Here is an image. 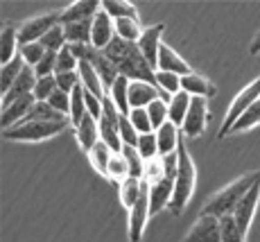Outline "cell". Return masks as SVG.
<instances>
[{"label":"cell","mask_w":260,"mask_h":242,"mask_svg":"<svg viewBox=\"0 0 260 242\" xmlns=\"http://www.w3.org/2000/svg\"><path fill=\"white\" fill-rule=\"evenodd\" d=\"M50 107H52L54 111H59L61 115H71V93H63V90H54L52 95H50Z\"/></svg>","instance_id":"c3c4849f"},{"label":"cell","mask_w":260,"mask_h":242,"mask_svg":"<svg viewBox=\"0 0 260 242\" xmlns=\"http://www.w3.org/2000/svg\"><path fill=\"white\" fill-rule=\"evenodd\" d=\"M116 37V27H113V18L109 16L104 9H100L93 18V32H91V45L95 50H107V45Z\"/></svg>","instance_id":"4fadbf2b"},{"label":"cell","mask_w":260,"mask_h":242,"mask_svg":"<svg viewBox=\"0 0 260 242\" xmlns=\"http://www.w3.org/2000/svg\"><path fill=\"white\" fill-rule=\"evenodd\" d=\"M190 100H192V98L181 90V93L172 95V98H170V102H168V120L172 125H177L179 129L183 127V120H186V115H188Z\"/></svg>","instance_id":"603a6c76"},{"label":"cell","mask_w":260,"mask_h":242,"mask_svg":"<svg viewBox=\"0 0 260 242\" xmlns=\"http://www.w3.org/2000/svg\"><path fill=\"white\" fill-rule=\"evenodd\" d=\"M100 9H102V3H98V0H77V3L61 9V25L95 18V14H98Z\"/></svg>","instance_id":"9a60e30c"},{"label":"cell","mask_w":260,"mask_h":242,"mask_svg":"<svg viewBox=\"0 0 260 242\" xmlns=\"http://www.w3.org/2000/svg\"><path fill=\"white\" fill-rule=\"evenodd\" d=\"M147 113H149V120H152L154 132H156V129H161L168 123V102L166 100H156V102H152L147 107Z\"/></svg>","instance_id":"7bdbcfd3"},{"label":"cell","mask_w":260,"mask_h":242,"mask_svg":"<svg viewBox=\"0 0 260 242\" xmlns=\"http://www.w3.org/2000/svg\"><path fill=\"white\" fill-rule=\"evenodd\" d=\"M258 100H260V77L253 79L249 86H244L236 98H233V102L229 104V111H226V115H224V123H222V127H219V134H217L219 138L231 134V127L238 123V118L251 107L253 102H258Z\"/></svg>","instance_id":"8992f818"},{"label":"cell","mask_w":260,"mask_h":242,"mask_svg":"<svg viewBox=\"0 0 260 242\" xmlns=\"http://www.w3.org/2000/svg\"><path fill=\"white\" fill-rule=\"evenodd\" d=\"M166 179V168H163V161L161 156H156V159L152 161H145V174H143V181H147L149 186L156 184V181Z\"/></svg>","instance_id":"f6af8a7d"},{"label":"cell","mask_w":260,"mask_h":242,"mask_svg":"<svg viewBox=\"0 0 260 242\" xmlns=\"http://www.w3.org/2000/svg\"><path fill=\"white\" fill-rule=\"evenodd\" d=\"M107 179L113 181V184H118V186L122 184L124 179H129V165H127V161H124L122 154H113V156H111Z\"/></svg>","instance_id":"8d00e7d4"},{"label":"cell","mask_w":260,"mask_h":242,"mask_svg":"<svg viewBox=\"0 0 260 242\" xmlns=\"http://www.w3.org/2000/svg\"><path fill=\"white\" fill-rule=\"evenodd\" d=\"M219 226H222V242H247V238L240 231V226L236 224V220H233V215H224V218H219Z\"/></svg>","instance_id":"74e56055"},{"label":"cell","mask_w":260,"mask_h":242,"mask_svg":"<svg viewBox=\"0 0 260 242\" xmlns=\"http://www.w3.org/2000/svg\"><path fill=\"white\" fill-rule=\"evenodd\" d=\"M111 156H113V152H111V147L109 145H104L102 140H100L98 145L88 152V161H91V165L95 170H98L102 176H107V172H109V163H111Z\"/></svg>","instance_id":"4dcf8cb0"},{"label":"cell","mask_w":260,"mask_h":242,"mask_svg":"<svg viewBox=\"0 0 260 242\" xmlns=\"http://www.w3.org/2000/svg\"><path fill=\"white\" fill-rule=\"evenodd\" d=\"M172 193L174 179H168V176L149 186V210H152V215H158L163 208H168L170 201H172Z\"/></svg>","instance_id":"e0dca14e"},{"label":"cell","mask_w":260,"mask_h":242,"mask_svg":"<svg viewBox=\"0 0 260 242\" xmlns=\"http://www.w3.org/2000/svg\"><path fill=\"white\" fill-rule=\"evenodd\" d=\"M48 50L43 48L41 43H25V45H18V54L23 57V62L27 64L29 68H37L39 66V62L43 59V54H46Z\"/></svg>","instance_id":"ab89813d"},{"label":"cell","mask_w":260,"mask_h":242,"mask_svg":"<svg viewBox=\"0 0 260 242\" xmlns=\"http://www.w3.org/2000/svg\"><path fill=\"white\" fill-rule=\"evenodd\" d=\"M54 77H57L59 90H63V93H73V90L77 88L79 84H82V79H79V73H57Z\"/></svg>","instance_id":"681fc988"},{"label":"cell","mask_w":260,"mask_h":242,"mask_svg":"<svg viewBox=\"0 0 260 242\" xmlns=\"http://www.w3.org/2000/svg\"><path fill=\"white\" fill-rule=\"evenodd\" d=\"M109 59L116 64L122 77H127L129 82H149L156 84V70L147 64V59L143 57V52L138 50L136 43L124 41L120 37H113V41L104 50Z\"/></svg>","instance_id":"6da1fadb"},{"label":"cell","mask_w":260,"mask_h":242,"mask_svg":"<svg viewBox=\"0 0 260 242\" xmlns=\"http://www.w3.org/2000/svg\"><path fill=\"white\" fill-rule=\"evenodd\" d=\"M37 73H34V68L25 66L23 73L18 75V79L12 84V88H9V93L3 95V107H7V104L16 102V100L25 98V95H32L34 93V86H37Z\"/></svg>","instance_id":"5bb4252c"},{"label":"cell","mask_w":260,"mask_h":242,"mask_svg":"<svg viewBox=\"0 0 260 242\" xmlns=\"http://www.w3.org/2000/svg\"><path fill=\"white\" fill-rule=\"evenodd\" d=\"M71 123H39V120H23V123L14 125L12 129H3L5 140H14V143H41L50 140L61 132Z\"/></svg>","instance_id":"277c9868"},{"label":"cell","mask_w":260,"mask_h":242,"mask_svg":"<svg viewBox=\"0 0 260 242\" xmlns=\"http://www.w3.org/2000/svg\"><path fill=\"white\" fill-rule=\"evenodd\" d=\"M57 86V77L54 75H48V77H39L37 79V86H34V100L37 102H48L50 95L54 93Z\"/></svg>","instance_id":"b9f144b4"},{"label":"cell","mask_w":260,"mask_h":242,"mask_svg":"<svg viewBox=\"0 0 260 242\" xmlns=\"http://www.w3.org/2000/svg\"><path fill=\"white\" fill-rule=\"evenodd\" d=\"M118 129H120V138H122V145H132V147H136V145H138V138H141V134L136 132V127L132 125V120H129L127 115H120Z\"/></svg>","instance_id":"7dc6e473"},{"label":"cell","mask_w":260,"mask_h":242,"mask_svg":"<svg viewBox=\"0 0 260 242\" xmlns=\"http://www.w3.org/2000/svg\"><path fill=\"white\" fill-rule=\"evenodd\" d=\"M206 120H208V100L206 98H192L190 100V109L188 115L183 120L181 132L188 138H199L206 129Z\"/></svg>","instance_id":"30bf717a"},{"label":"cell","mask_w":260,"mask_h":242,"mask_svg":"<svg viewBox=\"0 0 260 242\" xmlns=\"http://www.w3.org/2000/svg\"><path fill=\"white\" fill-rule=\"evenodd\" d=\"M161 161H163V168H166V176L168 179H174L177 176V168H179V152L161 156Z\"/></svg>","instance_id":"db71d44e"},{"label":"cell","mask_w":260,"mask_h":242,"mask_svg":"<svg viewBox=\"0 0 260 242\" xmlns=\"http://www.w3.org/2000/svg\"><path fill=\"white\" fill-rule=\"evenodd\" d=\"M77 68H79V59L71 52L68 45L61 52H57V70H54V75L57 73H77Z\"/></svg>","instance_id":"ee69618b"},{"label":"cell","mask_w":260,"mask_h":242,"mask_svg":"<svg viewBox=\"0 0 260 242\" xmlns=\"http://www.w3.org/2000/svg\"><path fill=\"white\" fill-rule=\"evenodd\" d=\"M39 43H41L43 48L48 50V52H61V50L68 45L66 32H63V25H57V27H52Z\"/></svg>","instance_id":"d590c367"},{"label":"cell","mask_w":260,"mask_h":242,"mask_svg":"<svg viewBox=\"0 0 260 242\" xmlns=\"http://www.w3.org/2000/svg\"><path fill=\"white\" fill-rule=\"evenodd\" d=\"M84 62H88L91 66L95 68V73L100 75V79H102V86L104 90H111L113 88V84L118 82V77H120V70L116 68V64L111 62V59L104 54V50H95L93 45L88 48V52H86V59Z\"/></svg>","instance_id":"8fae6325"},{"label":"cell","mask_w":260,"mask_h":242,"mask_svg":"<svg viewBox=\"0 0 260 242\" xmlns=\"http://www.w3.org/2000/svg\"><path fill=\"white\" fill-rule=\"evenodd\" d=\"M57 25H61V9L37 14V16H32V18H27V21H23L21 25H16L18 27V43L25 45V43L41 41L50 29L57 27Z\"/></svg>","instance_id":"5b68a950"},{"label":"cell","mask_w":260,"mask_h":242,"mask_svg":"<svg viewBox=\"0 0 260 242\" xmlns=\"http://www.w3.org/2000/svg\"><path fill=\"white\" fill-rule=\"evenodd\" d=\"M109 95H111L113 104L118 107L120 113H122V115H129V111H132V104H129V79L120 75L118 82L113 84V88L109 90Z\"/></svg>","instance_id":"f1b7e54d"},{"label":"cell","mask_w":260,"mask_h":242,"mask_svg":"<svg viewBox=\"0 0 260 242\" xmlns=\"http://www.w3.org/2000/svg\"><path fill=\"white\" fill-rule=\"evenodd\" d=\"M86 100H84V86L79 84L77 88L71 93V115H68V120H71V127H77L79 123L84 120V115H86Z\"/></svg>","instance_id":"d6a6232c"},{"label":"cell","mask_w":260,"mask_h":242,"mask_svg":"<svg viewBox=\"0 0 260 242\" xmlns=\"http://www.w3.org/2000/svg\"><path fill=\"white\" fill-rule=\"evenodd\" d=\"M179 152V168H177V176H174V193H172V201H170V213L172 215H181L186 210V206L190 204V197L194 193V186H197V170H194V161L190 156L186 143H179L177 147Z\"/></svg>","instance_id":"3957f363"},{"label":"cell","mask_w":260,"mask_h":242,"mask_svg":"<svg viewBox=\"0 0 260 242\" xmlns=\"http://www.w3.org/2000/svg\"><path fill=\"white\" fill-rule=\"evenodd\" d=\"M256 184H260V170H253V172L238 176L236 181L226 184L222 190H217V193H213L211 197H208L206 206L202 208V213L213 215V218L233 215V210H236V206L240 204V199H242Z\"/></svg>","instance_id":"7a4b0ae2"},{"label":"cell","mask_w":260,"mask_h":242,"mask_svg":"<svg viewBox=\"0 0 260 242\" xmlns=\"http://www.w3.org/2000/svg\"><path fill=\"white\" fill-rule=\"evenodd\" d=\"M102 9L113 18H138V12L132 3H124V0H102Z\"/></svg>","instance_id":"1f68e13d"},{"label":"cell","mask_w":260,"mask_h":242,"mask_svg":"<svg viewBox=\"0 0 260 242\" xmlns=\"http://www.w3.org/2000/svg\"><path fill=\"white\" fill-rule=\"evenodd\" d=\"M102 115H104L107 120H111V123H118L120 115H122V113L118 111L116 104H113V100H111V95H109V93L102 98Z\"/></svg>","instance_id":"f5cc1de1"},{"label":"cell","mask_w":260,"mask_h":242,"mask_svg":"<svg viewBox=\"0 0 260 242\" xmlns=\"http://www.w3.org/2000/svg\"><path fill=\"white\" fill-rule=\"evenodd\" d=\"M156 70H163V73H174V75H190L192 68L181 54H177L170 45L163 43L161 45V52H158V68Z\"/></svg>","instance_id":"ac0fdd59"},{"label":"cell","mask_w":260,"mask_h":242,"mask_svg":"<svg viewBox=\"0 0 260 242\" xmlns=\"http://www.w3.org/2000/svg\"><path fill=\"white\" fill-rule=\"evenodd\" d=\"M84 100H86V111L88 115H93L95 120L102 118V100L98 98V95H93L91 90L84 88Z\"/></svg>","instance_id":"816d5d0a"},{"label":"cell","mask_w":260,"mask_h":242,"mask_svg":"<svg viewBox=\"0 0 260 242\" xmlns=\"http://www.w3.org/2000/svg\"><path fill=\"white\" fill-rule=\"evenodd\" d=\"M258 204H260V184L253 186V188L240 199L236 210H233V220H236V224L240 226L242 233H249V226H251L253 218H256Z\"/></svg>","instance_id":"7c38bea8"},{"label":"cell","mask_w":260,"mask_h":242,"mask_svg":"<svg viewBox=\"0 0 260 242\" xmlns=\"http://www.w3.org/2000/svg\"><path fill=\"white\" fill-rule=\"evenodd\" d=\"M149 218H152V210H149V184L143 181L141 197H138V201L134 204V208L129 210V240L141 242Z\"/></svg>","instance_id":"52a82bcc"},{"label":"cell","mask_w":260,"mask_h":242,"mask_svg":"<svg viewBox=\"0 0 260 242\" xmlns=\"http://www.w3.org/2000/svg\"><path fill=\"white\" fill-rule=\"evenodd\" d=\"M113 27H116V37L124 39V41H132V43H136L141 39L143 29H145L141 27L138 18H118V21H113Z\"/></svg>","instance_id":"f546056e"},{"label":"cell","mask_w":260,"mask_h":242,"mask_svg":"<svg viewBox=\"0 0 260 242\" xmlns=\"http://www.w3.org/2000/svg\"><path fill=\"white\" fill-rule=\"evenodd\" d=\"M63 32H66V41L68 43H86V45H91L93 18H88V21H77V23L63 25Z\"/></svg>","instance_id":"4316f807"},{"label":"cell","mask_w":260,"mask_h":242,"mask_svg":"<svg viewBox=\"0 0 260 242\" xmlns=\"http://www.w3.org/2000/svg\"><path fill=\"white\" fill-rule=\"evenodd\" d=\"M34 93L32 95H25V98L16 100V102L7 104V107H3V118H0V123H3V129H12L14 125L23 123L25 118H27L29 109L34 107Z\"/></svg>","instance_id":"2e32d148"},{"label":"cell","mask_w":260,"mask_h":242,"mask_svg":"<svg viewBox=\"0 0 260 242\" xmlns=\"http://www.w3.org/2000/svg\"><path fill=\"white\" fill-rule=\"evenodd\" d=\"M163 32H166V25H163V23L149 25V27L143 29L141 39L136 41L138 50L143 52V57L147 59V64H149V66H152L154 70L158 68V52H161V45H163V41H161Z\"/></svg>","instance_id":"9c48e42d"},{"label":"cell","mask_w":260,"mask_h":242,"mask_svg":"<svg viewBox=\"0 0 260 242\" xmlns=\"http://www.w3.org/2000/svg\"><path fill=\"white\" fill-rule=\"evenodd\" d=\"M181 242H222V226H219V218L199 213L197 222L190 226L186 238Z\"/></svg>","instance_id":"ba28073f"},{"label":"cell","mask_w":260,"mask_h":242,"mask_svg":"<svg viewBox=\"0 0 260 242\" xmlns=\"http://www.w3.org/2000/svg\"><path fill=\"white\" fill-rule=\"evenodd\" d=\"M54 70H57V52H46L39 66L34 68V73L37 77H48V75H54Z\"/></svg>","instance_id":"f907efd6"},{"label":"cell","mask_w":260,"mask_h":242,"mask_svg":"<svg viewBox=\"0 0 260 242\" xmlns=\"http://www.w3.org/2000/svg\"><path fill=\"white\" fill-rule=\"evenodd\" d=\"M100 125V140H102L104 145H109L111 147L113 154H122V138H120V129H118V123H111V120H107L102 115V118L98 120Z\"/></svg>","instance_id":"cb8c5ba5"},{"label":"cell","mask_w":260,"mask_h":242,"mask_svg":"<svg viewBox=\"0 0 260 242\" xmlns=\"http://www.w3.org/2000/svg\"><path fill=\"white\" fill-rule=\"evenodd\" d=\"M141 190H143V179H134V176L124 179L122 184L118 186L120 204H122L127 210H132V208H134V204H136L138 197H141Z\"/></svg>","instance_id":"484cf974"},{"label":"cell","mask_w":260,"mask_h":242,"mask_svg":"<svg viewBox=\"0 0 260 242\" xmlns=\"http://www.w3.org/2000/svg\"><path fill=\"white\" fill-rule=\"evenodd\" d=\"M138 152H141L143 161H152L158 156V140H156V132L152 134H141V138H138Z\"/></svg>","instance_id":"60d3db41"},{"label":"cell","mask_w":260,"mask_h":242,"mask_svg":"<svg viewBox=\"0 0 260 242\" xmlns=\"http://www.w3.org/2000/svg\"><path fill=\"white\" fill-rule=\"evenodd\" d=\"M256 125H260V100H258V102H253L251 107H249V109L244 111L242 115H240V118H238V123L231 127V134L247 132V129L256 127Z\"/></svg>","instance_id":"836d02e7"},{"label":"cell","mask_w":260,"mask_h":242,"mask_svg":"<svg viewBox=\"0 0 260 242\" xmlns=\"http://www.w3.org/2000/svg\"><path fill=\"white\" fill-rule=\"evenodd\" d=\"M156 140H158V156H168V154L177 152L179 143H181L179 127L168 120L161 129H156Z\"/></svg>","instance_id":"44dd1931"},{"label":"cell","mask_w":260,"mask_h":242,"mask_svg":"<svg viewBox=\"0 0 260 242\" xmlns=\"http://www.w3.org/2000/svg\"><path fill=\"white\" fill-rule=\"evenodd\" d=\"M27 66V64L23 62L21 54H16V57L12 59V62L3 64V70H0V88H3V95L9 93V88H12V84L18 79V75L23 73V68Z\"/></svg>","instance_id":"83f0119b"},{"label":"cell","mask_w":260,"mask_h":242,"mask_svg":"<svg viewBox=\"0 0 260 242\" xmlns=\"http://www.w3.org/2000/svg\"><path fill=\"white\" fill-rule=\"evenodd\" d=\"M249 54H260V29L256 32V37H253L251 45H249Z\"/></svg>","instance_id":"11a10c76"},{"label":"cell","mask_w":260,"mask_h":242,"mask_svg":"<svg viewBox=\"0 0 260 242\" xmlns=\"http://www.w3.org/2000/svg\"><path fill=\"white\" fill-rule=\"evenodd\" d=\"M181 90L188 93L190 98H206V100L217 93V88H215L206 77H202L199 73H194V70L190 75H183L181 77Z\"/></svg>","instance_id":"ffe728a7"},{"label":"cell","mask_w":260,"mask_h":242,"mask_svg":"<svg viewBox=\"0 0 260 242\" xmlns=\"http://www.w3.org/2000/svg\"><path fill=\"white\" fill-rule=\"evenodd\" d=\"M77 73H79V79H82V86L86 90H91V93L98 95L100 100L107 95V90H104V86H102V79H100V75L95 73V68L88 62H79Z\"/></svg>","instance_id":"d4e9b609"},{"label":"cell","mask_w":260,"mask_h":242,"mask_svg":"<svg viewBox=\"0 0 260 242\" xmlns=\"http://www.w3.org/2000/svg\"><path fill=\"white\" fill-rule=\"evenodd\" d=\"M75 136H77V143L79 147L84 149V152H91V149L95 147V145L100 143V125L98 120L93 118V115H84V120L75 127Z\"/></svg>","instance_id":"d6986e66"},{"label":"cell","mask_w":260,"mask_h":242,"mask_svg":"<svg viewBox=\"0 0 260 242\" xmlns=\"http://www.w3.org/2000/svg\"><path fill=\"white\" fill-rule=\"evenodd\" d=\"M127 118L132 120V125L136 127V132H138V134H152V132H154L147 109H132V111H129Z\"/></svg>","instance_id":"bcb514c9"},{"label":"cell","mask_w":260,"mask_h":242,"mask_svg":"<svg viewBox=\"0 0 260 242\" xmlns=\"http://www.w3.org/2000/svg\"><path fill=\"white\" fill-rule=\"evenodd\" d=\"M156 86L168 93L170 98L177 93H181V75L174 73H163V70H156Z\"/></svg>","instance_id":"f35d334b"},{"label":"cell","mask_w":260,"mask_h":242,"mask_svg":"<svg viewBox=\"0 0 260 242\" xmlns=\"http://www.w3.org/2000/svg\"><path fill=\"white\" fill-rule=\"evenodd\" d=\"M122 156H124V161H127V165H129V176H134V179H143L145 161H143L141 152H138V147L124 145V147H122Z\"/></svg>","instance_id":"e575fe53"},{"label":"cell","mask_w":260,"mask_h":242,"mask_svg":"<svg viewBox=\"0 0 260 242\" xmlns=\"http://www.w3.org/2000/svg\"><path fill=\"white\" fill-rule=\"evenodd\" d=\"M18 27H14L12 23L3 25V34H0V59L3 64L12 62L14 57L18 54Z\"/></svg>","instance_id":"7402d4cb"}]
</instances>
